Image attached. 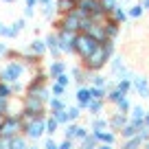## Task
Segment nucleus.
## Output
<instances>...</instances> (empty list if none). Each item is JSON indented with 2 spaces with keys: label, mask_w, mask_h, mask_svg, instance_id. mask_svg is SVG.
<instances>
[{
  "label": "nucleus",
  "mask_w": 149,
  "mask_h": 149,
  "mask_svg": "<svg viewBox=\"0 0 149 149\" xmlns=\"http://www.w3.org/2000/svg\"><path fill=\"white\" fill-rule=\"evenodd\" d=\"M114 53H116V48H114V42L110 40V42H105V44H99V46L90 53V57H86V59L79 61V64L84 66L88 72H99V70H103L107 64H110V59L114 57Z\"/></svg>",
  "instance_id": "obj_1"
},
{
  "label": "nucleus",
  "mask_w": 149,
  "mask_h": 149,
  "mask_svg": "<svg viewBox=\"0 0 149 149\" xmlns=\"http://www.w3.org/2000/svg\"><path fill=\"white\" fill-rule=\"evenodd\" d=\"M26 66L20 59H7V64L0 68V81H7V84H13V81H20L22 74L26 72Z\"/></svg>",
  "instance_id": "obj_2"
},
{
  "label": "nucleus",
  "mask_w": 149,
  "mask_h": 149,
  "mask_svg": "<svg viewBox=\"0 0 149 149\" xmlns=\"http://www.w3.org/2000/svg\"><path fill=\"white\" fill-rule=\"evenodd\" d=\"M81 18H84V15L79 13V9H74V11H70V13H64L59 20H53V26H55V31L79 33V29H81Z\"/></svg>",
  "instance_id": "obj_3"
},
{
  "label": "nucleus",
  "mask_w": 149,
  "mask_h": 149,
  "mask_svg": "<svg viewBox=\"0 0 149 149\" xmlns=\"http://www.w3.org/2000/svg\"><path fill=\"white\" fill-rule=\"evenodd\" d=\"M97 46H99V44L94 42L90 35H86V33H77V35H74L72 51H74V55L79 57V61H84L86 57H90V53H92Z\"/></svg>",
  "instance_id": "obj_4"
},
{
  "label": "nucleus",
  "mask_w": 149,
  "mask_h": 149,
  "mask_svg": "<svg viewBox=\"0 0 149 149\" xmlns=\"http://www.w3.org/2000/svg\"><path fill=\"white\" fill-rule=\"evenodd\" d=\"M22 112H26V114H33V116H46L48 103L42 101L40 97L24 94V97H22Z\"/></svg>",
  "instance_id": "obj_5"
},
{
  "label": "nucleus",
  "mask_w": 149,
  "mask_h": 149,
  "mask_svg": "<svg viewBox=\"0 0 149 149\" xmlns=\"http://www.w3.org/2000/svg\"><path fill=\"white\" fill-rule=\"evenodd\" d=\"M22 134L29 138V143H37L40 138H44V134H46V116H37V118H33V121L29 123L26 127H24Z\"/></svg>",
  "instance_id": "obj_6"
},
{
  "label": "nucleus",
  "mask_w": 149,
  "mask_h": 149,
  "mask_svg": "<svg viewBox=\"0 0 149 149\" xmlns=\"http://www.w3.org/2000/svg\"><path fill=\"white\" fill-rule=\"evenodd\" d=\"M22 134V121H20V112L18 114H7L5 123L0 127V138H13V136Z\"/></svg>",
  "instance_id": "obj_7"
},
{
  "label": "nucleus",
  "mask_w": 149,
  "mask_h": 149,
  "mask_svg": "<svg viewBox=\"0 0 149 149\" xmlns=\"http://www.w3.org/2000/svg\"><path fill=\"white\" fill-rule=\"evenodd\" d=\"M74 35H77V33L57 31V42H59V51H61V55H74V51H72Z\"/></svg>",
  "instance_id": "obj_8"
},
{
  "label": "nucleus",
  "mask_w": 149,
  "mask_h": 149,
  "mask_svg": "<svg viewBox=\"0 0 149 149\" xmlns=\"http://www.w3.org/2000/svg\"><path fill=\"white\" fill-rule=\"evenodd\" d=\"M149 140V130H140L136 136L132 138H125L121 143V149H143V143Z\"/></svg>",
  "instance_id": "obj_9"
},
{
  "label": "nucleus",
  "mask_w": 149,
  "mask_h": 149,
  "mask_svg": "<svg viewBox=\"0 0 149 149\" xmlns=\"http://www.w3.org/2000/svg\"><path fill=\"white\" fill-rule=\"evenodd\" d=\"M125 72H127V66H125V61H123V57L121 55H114L110 59V74H112V79H114V81L123 79Z\"/></svg>",
  "instance_id": "obj_10"
},
{
  "label": "nucleus",
  "mask_w": 149,
  "mask_h": 149,
  "mask_svg": "<svg viewBox=\"0 0 149 149\" xmlns=\"http://www.w3.org/2000/svg\"><path fill=\"white\" fill-rule=\"evenodd\" d=\"M44 42H46V48H48V55L53 59H61V51H59V42H57V31H48L44 35Z\"/></svg>",
  "instance_id": "obj_11"
},
{
  "label": "nucleus",
  "mask_w": 149,
  "mask_h": 149,
  "mask_svg": "<svg viewBox=\"0 0 149 149\" xmlns=\"http://www.w3.org/2000/svg\"><path fill=\"white\" fill-rule=\"evenodd\" d=\"M127 121H130V114H123V112L114 110V112H112V116L107 118V125H110L112 132H116V134H118V132L127 125Z\"/></svg>",
  "instance_id": "obj_12"
},
{
  "label": "nucleus",
  "mask_w": 149,
  "mask_h": 149,
  "mask_svg": "<svg viewBox=\"0 0 149 149\" xmlns=\"http://www.w3.org/2000/svg\"><path fill=\"white\" fill-rule=\"evenodd\" d=\"M74 101L81 110H88V103L92 101V94H90V86H77L74 90Z\"/></svg>",
  "instance_id": "obj_13"
},
{
  "label": "nucleus",
  "mask_w": 149,
  "mask_h": 149,
  "mask_svg": "<svg viewBox=\"0 0 149 149\" xmlns=\"http://www.w3.org/2000/svg\"><path fill=\"white\" fill-rule=\"evenodd\" d=\"M140 130H145V123H143V121H134V118H130V121H127V125L123 127L121 132H118V136L125 140V138H132V136H136Z\"/></svg>",
  "instance_id": "obj_14"
},
{
  "label": "nucleus",
  "mask_w": 149,
  "mask_h": 149,
  "mask_svg": "<svg viewBox=\"0 0 149 149\" xmlns=\"http://www.w3.org/2000/svg\"><path fill=\"white\" fill-rule=\"evenodd\" d=\"M132 84H134V92L138 94L140 99H149V79L147 77L136 74L134 79H132Z\"/></svg>",
  "instance_id": "obj_15"
},
{
  "label": "nucleus",
  "mask_w": 149,
  "mask_h": 149,
  "mask_svg": "<svg viewBox=\"0 0 149 149\" xmlns=\"http://www.w3.org/2000/svg\"><path fill=\"white\" fill-rule=\"evenodd\" d=\"M20 61H22V64L26 66L29 70H33V68H37V66H40L42 57H40V55H35V53H33L31 48H24V51H20Z\"/></svg>",
  "instance_id": "obj_16"
},
{
  "label": "nucleus",
  "mask_w": 149,
  "mask_h": 149,
  "mask_svg": "<svg viewBox=\"0 0 149 149\" xmlns=\"http://www.w3.org/2000/svg\"><path fill=\"white\" fill-rule=\"evenodd\" d=\"M64 72H68L66 61H64V59H53L51 68H48V77H51V79H57V77H59V74H64Z\"/></svg>",
  "instance_id": "obj_17"
},
{
  "label": "nucleus",
  "mask_w": 149,
  "mask_h": 149,
  "mask_svg": "<svg viewBox=\"0 0 149 149\" xmlns=\"http://www.w3.org/2000/svg\"><path fill=\"white\" fill-rule=\"evenodd\" d=\"M70 77L77 81V86H88V70L84 66H74L70 68Z\"/></svg>",
  "instance_id": "obj_18"
},
{
  "label": "nucleus",
  "mask_w": 149,
  "mask_h": 149,
  "mask_svg": "<svg viewBox=\"0 0 149 149\" xmlns=\"http://www.w3.org/2000/svg\"><path fill=\"white\" fill-rule=\"evenodd\" d=\"M92 134L97 136L99 143H103V145H114V147H116V132L103 130V132H92Z\"/></svg>",
  "instance_id": "obj_19"
},
{
  "label": "nucleus",
  "mask_w": 149,
  "mask_h": 149,
  "mask_svg": "<svg viewBox=\"0 0 149 149\" xmlns=\"http://www.w3.org/2000/svg\"><path fill=\"white\" fill-rule=\"evenodd\" d=\"M105 33H107V40H112V42H116V37H118V33H121V24L118 22H114L112 18H107L105 22Z\"/></svg>",
  "instance_id": "obj_20"
},
{
  "label": "nucleus",
  "mask_w": 149,
  "mask_h": 149,
  "mask_svg": "<svg viewBox=\"0 0 149 149\" xmlns=\"http://www.w3.org/2000/svg\"><path fill=\"white\" fill-rule=\"evenodd\" d=\"M29 48H31L35 55H40V57L48 55V48H46V42H44V37H35V40L29 44Z\"/></svg>",
  "instance_id": "obj_21"
},
{
  "label": "nucleus",
  "mask_w": 149,
  "mask_h": 149,
  "mask_svg": "<svg viewBox=\"0 0 149 149\" xmlns=\"http://www.w3.org/2000/svg\"><path fill=\"white\" fill-rule=\"evenodd\" d=\"M61 110H68V103L61 97H51V101H48V114H55V112H61Z\"/></svg>",
  "instance_id": "obj_22"
},
{
  "label": "nucleus",
  "mask_w": 149,
  "mask_h": 149,
  "mask_svg": "<svg viewBox=\"0 0 149 149\" xmlns=\"http://www.w3.org/2000/svg\"><path fill=\"white\" fill-rule=\"evenodd\" d=\"M55 9H57V13H59V15H64V13L74 11V9H77V5H74L72 0H55Z\"/></svg>",
  "instance_id": "obj_23"
},
{
  "label": "nucleus",
  "mask_w": 149,
  "mask_h": 149,
  "mask_svg": "<svg viewBox=\"0 0 149 149\" xmlns=\"http://www.w3.org/2000/svg\"><path fill=\"white\" fill-rule=\"evenodd\" d=\"M103 107H105V99H92V101L88 103V112L92 116H99L103 112Z\"/></svg>",
  "instance_id": "obj_24"
},
{
  "label": "nucleus",
  "mask_w": 149,
  "mask_h": 149,
  "mask_svg": "<svg viewBox=\"0 0 149 149\" xmlns=\"http://www.w3.org/2000/svg\"><path fill=\"white\" fill-rule=\"evenodd\" d=\"M107 79L99 72H88V86H94V88H105Z\"/></svg>",
  "instance_id": "obj_25"
},
{
  "label": "nucleus",
  "mask_w": 149,
  "mask_h": 149,
  "mask_svg": "<svg viewBox=\"0 0 149 149\" xmlns=\"http://www.w3.org/2000/svg\"><path fill=\"white\" fill-rule=\"evenodd\" d=\"M132 105H134V103H132L130 97H121L116 103H114V110H116V112H123V114H130Z\"/></svg>",
  "instance_id": "obj_26"
},
{
  "label": "nucleus",
  "mask_w": 149,
  "mask_h": 149,
  "mask_svg": "<svg viewBox=\"0 0 149 149\" xmlns=\"http://www.w3.org/2000/svg\"><path fill=\"white\" fill-rule=\"evenodd\" d=\"M116 90L121 94H125V97H130V94L134 92V84H132V79H118L116 81Z\"/></svg>",
  "instance_id": "obj_27"
},
{
  "label": "nucleus",
  "mask_w": 149,
  "mask_h": 149,
  "mask_svg": "<svg viewBox=\"0 0 149 149\" xmlns=\"http://www.w3.org/2000/svg\"><path fill=\"white\" fill-rule=\"evenodd\" d=\"M103 130H110V125H107V118L94 116L92 123H90V132H103Z\"/></svg>",
  "instance_id": "obj_28"
},
{
  "label": "nucleus",
  "mask_w": 149,
  "mask_h": 149,
  "mask_svg": "<svg viewBox=\"0 0 149 149\" xmlns=\"http://www.w3.org/2000/svg\"><path fill=\"white\" fill-rule=\"evenodd\" d=\"M29 138L24 134H18V136H13L11 138V149H29Z\"/></svg>",
  "instance_id": "obj_29"
},
{
  "label": "nucleus",
  "mask_w": 149,
  "mask_h": 149,
  "mask_svg": "<svg viewBox=\"0 0 149 149\" xmlns=\"http://www.w3.org/2000/svg\"><path fill=\"white\" fill-rule=\"evenodd\" d=\"M0 37H7V40H13V37H18V31H15L11 24H5L0 22Z\"/></svg>",
  "instance_id": "obj_30"
},
{
  "label": "nucleus",
  "mask_w": 149,
  "mask_h": 149,
  "mask_svg": "<svg viewBox=\"0 0 149 149\" xmlns=\"http://www.w3.org/2000/svg\"><path fill=\"white\" fill-rule=\"evenodd\" d=\"M97 145H99V140H97V136L90 132L88 136H86L84 140L79 143V149H97Z\"/></svg>",
  "instance_id": "obj_31"
},
{
  "label": "nucleus",
  "mask_w": 149,
  "mask_h": 149,
  "mask_svg": "<svg viewBox=\"0 0 149 149\" xmlns=\"http://www.w3.org/2000/svg\"><path fill=\"white\" fill-rule=\"evenodd\" d=\"M57 130H59V123H57V118L53 116V114H46V136H53Z\"/></svg>",
  "instance_id": "obj_32"
},
{
  "label": "nucleus",
  "mask_w": 149,
  "mask_h": 149,
  "mask_svg": "<svg viewBox=\"0 0 149 149\" xmlns=\"http://www.w3.org/2000/svg\"><path fill=\"white\" fill-rule=\"evenodd\" d=\"M101 7H103V11H105V15H112L121 5H118V0H101Z\"/></svg>",
  "instance_id": "obj_33"
},
{
  "label": "nucleus",
  "mask_w": 149,
  "mask_h": 149,
  "mask_svg": "<svg viewBox=\"0 0 149 149\" xmlns=\"http://www.w3.org/2000/svg\"><path fill=\"white\" fill-rule=\"evenodd\" d=\"M145 107L143 105H132V110H130V118H134V121H143L145 118Z\"/></svg>",
  "instance_id": "obj_34"
},
{
  "label": "nucleus",
  "mask_w": 149,
  "mask_h": 149,
  "mask_svg": "<svg viewBox=\"0 0 149 149\" xmlns=\"http://www.w3.org/2000/svg\"><path fill=\"white\" fill-rule=\"evenodd\" d=\"M112 20H114V22H118V24H123V22H127V18H130V15H127V11L123 9V7H118L116 11H114V13L110 15Z\"/></svg>",
  "instance_id": "obj_35"
},
{
  "label": "nucleus",
  "mask_w": 149,
  "mask_h": 149,
  "mask_svg": "<svg viewBox=\"0 0 149 149\" xmlns=\"http://www.w3.org/2000/svg\"><path fill=\"white\" fill-rule=\"evenodd\" d=\"M143 13H145V9L140 7V2H138V5H132L130 9H127V15H130L132 20H138V18H143Z\"/></svg>",
  "instance_id": "obj_36"
},
{
  "label": "nucleus",
  "mask_w": 149,
  "mask_h": 149,
  "mask_svg": "<svg viewBox=\"0 0 149 149\" xmlns=\"http://www.w3.org/2000/svg\"><path fill=\"white\" fill-rule=\"evenodd\" d=\"M55 13H57L55 5H46V7H42V18H44V20H48V22H53V20H55Z\"/></svg>",
  "instance_id": "obj_37"
},
{
  "label": "nucleus",
  "mask_w": 149,
  "mask_h": 149,
  "mask_svg": "<svg viewBox=\"0 0 149 149\" xmlns=\"http://www.w3.org/2000/svg\"><path fill=\"white\" fill-rule=\"evenodd\" d=\"M0 99H13L11 84H7V81H0Z\"/></svg>",
  "instance_id": "obj_38"
},
{
  "label": "nucleus",
  "mask_w": 149,
  "mask_h": 149,
  "mask_svg": "<svg viewBox=\"0 0 149 149\" xmlns=\"http://www.w3.org/2000/svg\"><path fill=\"white\" fill-rule=\"evenodd\" d=\"M53 116L57 118V123H59V127H66L70 123V116H68V110H61V112H55Z\"/></svg>",
  "instance_id": "obj_39"
},
{
  "label": "nucleus",
  "mask_w": 149,
  "mask_h": 149,
  "mask_svg": "<svg viewBox=\"0 0 149 149\" xmlns=\"http://www.w3.org/2000/svg\"><path fill=\"white\" fill-rule=\"evenodd\" d=\"M11 90H13V97H24V94H26V86L22 84V79L13 81V84H11Z\"/></svg>",
  "instance_id": "obj_40"
},
{
  "label": "nucleus",
  "mask_w": 149,
  "mask_h": 149,
  "mask_svg": "<svg viewBox=\"0 0 149 149\" xmlns=\"http://www.w3.org/2000/svg\"><path fill=\"white\" fill-rule=\"evenodd\" d=\"M77 127H79V123H68V125H66V130H64V138H68V140H72V143H74Z\"/></svg>",
  "instance_id": "obj_41"
},
{
  "label": "nucleus",
  "mask_w": 149,
  "mask_h": 149,
  "mask_svg": "<svg viewBox=\"0 0 149 149\" xmlns=\"http://www.w3.org/2000/svg\"><path fill=\"white\" fill-rule=\"evenodd\" d=\"M68 116H70V123H77L81 116V107L79 105H68Z\"/></svg>",
  "instance_id": "obj_42"
},
{
  "label": "nucleus",
  "mask_w": 149,
  "mask_h": 149,
  "mask_svg": "<svg viewBox=\"0 0 149 149\" xmlns=\"http://www.w3.org/2000/svg\"><path fill=\"white\" fill-rule=\"evenodd\" d=\"M121 97H125V94H121V92H118L116 88H112L110 92H107V97H105V103H112V105H114V103H116V101H118Z\"/></svg>",
  "instance_id": "obj_43"
},
{
  "label": "nucleus",
  "mask_w": 149,
  "mask_h": 149,
  "mask_svg": "<svg viewBox=\"0 0 149 149\" xmlns=\"http://www.w3.org/2000/svg\"><path fill=\"white\" fill-rule=\"evenodd\" d=\"M90 94H92V99H105L107 88H94V86H90Z\"/></svg>",
  "instance_id": "obj_44"
},
{
  "label": "nucleus",
  "mask_w": 149,
  "mask_h": 149,
  "mask_svg": "<svg viewBox=\"0 0 149 149\" xmlns=\"http://www.w3.org/2000/svg\"><path fill=\"white\" fill-rule=\"evenodd\" d=\"M88 134H90V132L86 130L84 125H79V127H77V134H74V143L79 145V143H81V140H84V138H86V136H88Z\"/></svg>",
  "instance_id": "obj_45"
},
{
  "label": "nucleus",
  "mask_w": 149,
  "mask_h": 149,
  "mask_svg": "<svg viewBox=\"0 0 149 149\" xmlns=\"http://www.w3.org/2000/svg\"><path fill=\"white\" fill-rule=\"evenodd\" d=\"M70 79H72V77H70V72H64V74H59V77H57V79H55V84H59L61 88H68Z\"/></svg>",
  "instance_id": "obj_46"
},
{
  "label": "nucleus",
  "mask_w": 149,
  "mask_h": 149,
  "mask_svg": "<svg viewBox=\"0 0 149 149\" xmlns=\"http://www.w3.org/2000/svg\"><path fill=\"white\" fill-rule=\"evenodd\" d=\"M57 147H59V143H57L53 136H46V138H44V149H57Z\"/></svg>",
  "instance_id": "obj_47"
},
{
  "label": "nucleus",
  "mask_w": 149,
  "mask_h": 149,
  "mask_svg": "<svg viewBox=\"0 0 149 149\" xmlns=\"http://www.w3.org/2000/svg\"><path fill=\"white\" fill-rule=\"evenodd\" d=\"M51 92H53V97H64V94H66V88H61L59 84H53V86H51Z\"/></svg>",
  "instance_id": "obj_48"
},
{
  "label": "nucleus",
  "mask_w": 149,
  "mask_h": 149,
  "mask_svg": "<svg viewBox=\"0 0 149 149\" xmlns=\"http://www.w3.org/2000/svg\"><path fill=\"white\" fill-rule=\"evenodd\" d=\"M11 26H13V29H15V31H18V33H20V31H22V29H24V26H26V18H20V20H15V22H13V24H11Z\"/></svg>",
  "instance_id": "obj_49"
},
{
  "label": "nucleus",
  "mask_w": 149,
  "mask_h": 149,
  "mask_svg": "<svg viewBox=\"0 0 149 149\" xmlns=\"http://www.w3.org/2000/svg\"><path fill=\"white\" fill-rule=\"evenodd\" d=\"M57 149H74V143H72V140H68V138H64Z\"/></svg>",
  "instance_id": "obj_50"
},
{
  "label": "nucleus",
  "mask_w": 149,
  "mask_h": 149,
  "mask_svg": "<svg viewBox=\"0 0 149 149\" xmlns=\"http://www.w3.org/2000/svg\"><path fill=\"white\" fill-rule=\"evenodd\" d=\"M7 53H9V46L5 42H0V59H7Z\"/></svg>",
  "instance_id": "obj_51"
},
{
  "label": "nucleus",
  "mask_w": 149,
  "mask_h": 149,
  "mask_svg": "<svg viewBox=\"0 0 149 149\" xmlns=\"http://www.w3.org/2000/svg\"><path fill=\"white\" fill-rule=\"evenodd\" d=\"M7 59H20V51H15V48H9V53H7Z\"/></svg>",
  "instance_id": "obj_52"
},
{
  "label": "nucleus",
  "mask_w": 149,
  "mask_h": 149,
  "mask_svg": "<svg viewBox=\"0 0 149 149\" xmlns=\"http://www.w3.org/2000/svg\"><path fill=\"white\" fill-rule=\"evenodd\" d=\"M0 149H11V138H0Z\"/></svg>",
  "instance_id": "obj_53"
},
{
  "label": "nucleus",
  "mask_w": 149,
  "mask_h": 149,
  "mask_svg": "<svg viewBox=\"0 0 149 149\" xmlns=\"http://www.w3.org/2000/svg\"><path fill=\"white\" fill-rule=\"evenodd\" d=\"M35 15V9H31V7H24V18H33Z\"/></svg>",
  "instance_id": "obj_54"
},
{
  "label": "nucleus",
  "mask_w": 149,
  "mask_h": 149,
  "mask_svg": "<svg viewBox=\"0 0 149 149\" xmlns=\"http://www.w3.org/2000/svg\"><path fill=\"white\" fill-rule=\"evenodd\" d=\"M40 7H46V5H55V0H37Z\"/></svg>",
  "instance_id": "obj_55"
},
{
  "label": "nucleus",
  "mask_w": 149,
  "mask_h": 149,
  "mask_svg": "<svg viewBox=\"0 0 149 149\" xmlns=\"http://www.w3.org/2000/svg\"><path fill=\"white\" fill-rule=\"evenodd\" d=\"M24 5L31 7V9H35V7H37V0H24Z\"/></svg>",
  "instance_id": "obj_56"
},
{
  "label": "nucleus",
  "mask_w": 149,
  "mask_h": 149,
  "mask_svg": "<svg viewBox=\"0 0 149 149\" xmlns=\"http://www.w3.org/2000/svg\"><path fill=\"white\" fill-rule=\"evenodd\" d=\"M143 123H145V130H149V110L145 112V118H143Z\"/></svg>",
  "instance_id": "obj_57"
},
{
  "label": "nucleus",
  "mask_w": 149,
  "mask_h": 149,
  "mask_svg": "<svg viewBox=\"0 0 149 149\" xmlns=\"http://www.w3.org/2000/svg\"><path fill=\"white\" fill-rule=\"evenodd\" d=\"M97 149H114V145H103V143H99Z\"/></svg>",
  "instance_id": "obj_58"
},
{
  "label": "nucleus",
  "mask_w": 149,
  "mask_h": 149,
  "mask_svg": "<svg viewBox=\"0 0 149 149\" xmlns=\"http://www.w3.org/2000/svg\"><path fill=\"white\" fill-rule=\"evenodd\" d=\"M140 7H143L145 11H149V0H140Z\"/></svg>",
  "instance_id": "obj_59"
},
{
  "label": "nucleus",
  "mask_w": 149,
  "mask_h": 149,
  "mask_svg": "<svg viewBox=\"0 0 149 149\" xmlns=\"http://www.w3.org/2000/svg\"><path fill=\"white\" fill-rule=\"evenodd\" d=\"M29 149H42V147H40L37 143H31V145H29Z\"/></svg>",
  "instance_id": "obj_60"
},
{
  "label": "nucleus",
  "mask_w": 149,
  "mask_h": 149,
  "mask_svg": "<svg viewBox=\"0 0 149 149\" xmlns=\"http://www.w3.org/2000/svg\"><path fill=\"white\" fill-rule=\"evenodd\" d=\"M143 149H149V140H145V143H143Z\"/></svg>",
  "instance_id": "obj_61"
},
{
  "label": "nucleus",
  "mask_w": 149,
  "mask_h": 149,
  "mask_svg": "<svg viewBox=\"0 0 149 149\" xmlns=\"http://www.w3.org/2000/svg\"><path fill=\"white\" fill-rule=\"evenodd\" d=\"M2 123H5V116H2V114H0V127H2Z\"/></svg>",
  "instance_id": "obj_62"
},
{
  "label": "nucleus",
  "mask_w": 149,
  "mask_h": 149,
  "mask_svg": "<svg viewBox=\"0 0 149 149\" xmlns=\"http://www.w3.org/2000/svg\"><path fill=\"white\" fill-rule=\"evenodd\" d=\"M2 2H15V0H2Z\"/></svg>",
  "instance_id": "obj_63"
},
{
  "label": "nucleus",
  "mask_w": 149,
  "mask_h": 149,
  "mask_svg": "<svg viewBox=\"0 0 149 149\" xmlns=\"http://www.w3.org/2000/svg\"><path fill=\"white\" fill-rule=\"evenodd\" d=\"M72 2H74V5H79V0H72Z\"/></svg>",
  "instance_id": "obj_64"
}]
</instances>
